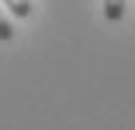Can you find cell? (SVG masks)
<instances>
[{"mask_svg": "<svg viewBox=\"0 0 135 130\" xmlns=\"http://www.w3.org/2000/svg\"><path fill=\"white\" fill-rule=\"evenodd\" d=\"M5 5L10 8V13L15 18H30V13H33V3L30 0H5Z\"/></svg>", "mask_w": 135, "mask_h": 130, "instance_id": "cell-2", "label": "cell"}, {"mask_svg": "<svg viewBox=\"0 0 135 130\" xmlns=\"http://www.w3.org/2000/svg\"><path fill=\"white\" fill-rule=\"evenodd\" d=\"M103 10H105V18L110 23H118L125 15V0H105V8Z\"/></svg>", "mask_w": 135, "mask_h": 130, "instance_id": "cell-1", "label": "cell"}, {"mask_svg": "<svg viewBox=\"0 0 135 130\" xmlns=\"http://www.w3.org/2000/svg\"><path fill=\"white\" fill-rule=\"evenodd\" d=\"M13 35H15V30H13V25H10V20L0 13V40L8 43V40H13Z\"/></svg>", "mask_w": 135, "mask_h": 130, "instance_id": "cell-3", "label": "cell"}]
</instances>
